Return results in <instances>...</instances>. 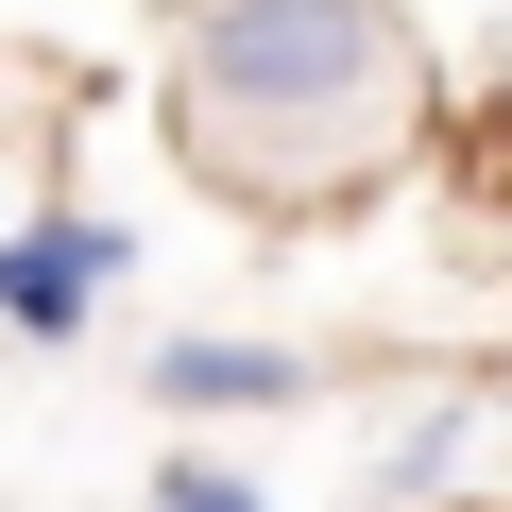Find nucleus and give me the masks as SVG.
Listing matches in <instances>:
<instances>
[{
	"mask_svg": "<svg viewBox=\"0 0 512 512\" xmlns=\"http://www.w3.org/2000/svg\"><path fill=\"white\" fill-rule=\"evenodd\" d=\"M154 512H256V495H239L222 461H171V478H154Z\"/></svg>",
	"mask_w": 512,
	"mask_h": 512,
	"instance_id": "4",
	"label": "nucleus"
},
{
	"mask_svg": "<svg viewBox=\"0 0 512 512\" xmlns=\"http://www.w3.org/2000/svg\"><path fill=\"white\" fill-rule=\"evenodd\" d=\"M103 274H120V239H103V222H35V239H0V325L69 342V325L103 308Z\"/></svg>",
	"mask_w": 512,
	"mask_h": 512,
	"instance_id": "2",
	"label": "nucleus"
},
{
	"mask_svg": "<svg viewBox=\"0 0 512 512\" xmlns=\"http://www.w3.org/2000/svg\"><path fill=\"white\" fill-rule=\"evenodd\" d=\"M154 393H171V410H256V393H291V359H256V342H171Z\"/></svg>",
	"mask_w": 512,
	"mask_h": 512,
	"instance_id": "3",
	"label": "nucleus"
},
{
	"mask_svg": "<svg viewBox=\"0 0 512 512\" xmlns=\"http://www.w3.org/2000/svg\"><path fill=\"white\" fill-rule=\"evenodd\" d=\"M410 103H427V69L393 35V0H222L188 35V86H171L205 188H239V205L359 188L410 137Z\"/></svg>",
	"mask_w": 512,
	"mask_h": 512,
	"instance_id": "1",
	"label": "nucleus"
}]
</instances>
